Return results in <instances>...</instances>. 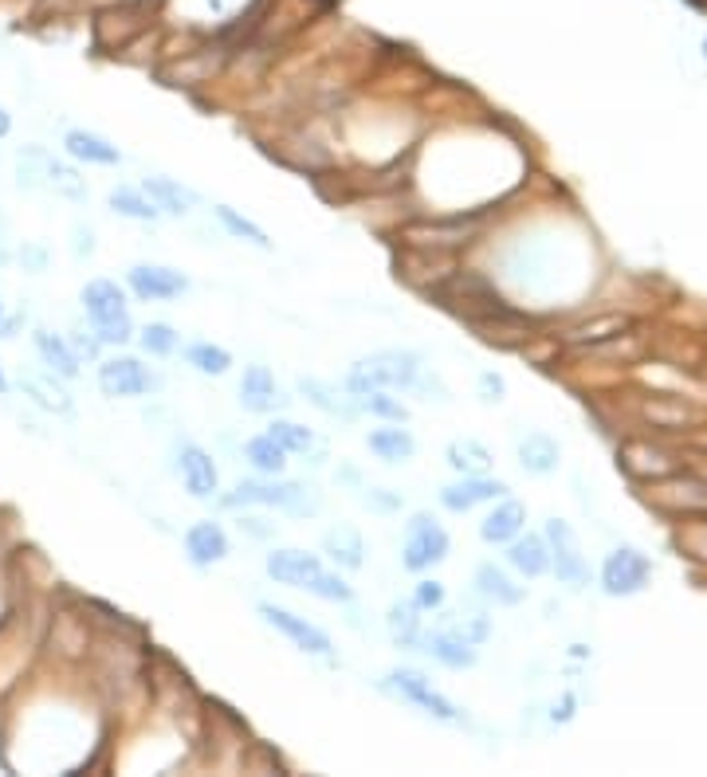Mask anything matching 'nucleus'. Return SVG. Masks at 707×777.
<instances>
[{
	"mask_svg": "<svg viewBox=\"0 0 707 777\" xmlns=\"http://www.w3.org/2000/svg\"><path fill=\"white\" fill-rule=\"evenodd\" d=\"M267 573H272L279 586L307 589V593L323 597V601H350V586L331 573L315 554H303V550H272L267 554Z\"/></svg>",
	"mask_w": 707,
	"mask_h": 777,
	"instance_id": "nucleus-1",
	"label": "nucleus"
},
{
	"mask_svg": "<svg viewBox=\"0 0 707 777\" xmlns=\"http://www.w3.org/2000/svg\"><path fill=\"white\" fill-rule=\"evenodd\" d=\"M416 377H421L416 354H409V350H382V354L354 362L346 389L354 397H362V393H377V389H413Z\"/></svg>",
	"mask_w": 707,
	"mask_h": 777,
	"instance_id": "nucleus-2",
	"label": "nucleus"
},
{
	"mask_svg": "<svg viewBox=\"0 0 707 777\" xmlns=\"http://www.w3.org/2000/svg\"><path fill=\"white\" fill-rule=\"evenodd\" d=\"M84 306H87V318H91L95 334H99V342H126L134 334L126 298L110 279H91V283H87V287H84Z\"/></svg>",
	"mask_w": 707,
	"mask_h": 777,
	"instance_id": "nucleus-3",
	"label": "nucleus"
},
{
	"mask_svg": "<svg viewBox=\"0 0 707 777\" xmlns=\"http://www.w3.org/2000/svg\"><path fill=\"white\" fill-rule=\"evenodd\" d=\"M449 558V534L441 530V522L429 514H413V522L405 527V547H401V565L413 573L433 570L436 562Z\"/></svg>",
	"mask_w": 707,
	"mask_h": 777,
	"instance_id": "nucleus-4",
	"label": "nucleus"
},
{
	"mask_svg": "<svg viewBox=\"0 0 707 777\" xmlns=\"http://www.w3.org/2000/svg\"><path fill=\"white\" fill-rule=\"evenodd\" d=\"M390 687L393 691L405 699V704H413V707H421L424 715H433V719H441V722H464V715H460V707L456 704H449L441 691H436L429 679L421 676V671H409V668H401V671H390Z\"/></svg>",
	"mask_w": 707,
	"mask_h": 777,
	"instance_id": "nucleus-5",
	"label": "nucleus"
},
{
	"mask_svg": "<svg viewBox=\"0 0 707 777\" xmlns=\"http://www.w3.org/2000/svg\"><path fill=\"white\" fill-rule=\"evenodd\" d=\"M228 503H233V506H240V503L287 506V511H295V514L318 511V499L311 495L307 488H300V483H240V488H236V495L228 499Z\"/></svg>",
	"mask_w": 707,
	"mask_h": 777,
	"instance_id": "nucleus-6",
	"label": "nucleus"
},
{
	"mask_svg": "<svg viewBox=\"0 0 707 777\" xmlns=\"http://www.w3.org/2000/svg\"><path fill=\"white\" fill-rule=\"evenodd\" d=\"M259 617L272 624L275 632H283V637L292 640L295 648H303V652L311 656H331V637H326L318 624H311L307 617H295V612L279 609V604H259Z\"/></svg>",
	"mask_w": 707,
	"mask_h": 777,
	"instance_id": "nucleus-7",
	"label": "nucleus"
},
{
	"mask_svg": "<svg viewBox=\"0 0 707 777\" xmlns=\"http://www.w3.org/2000/svg\"><path fill=\"white\" fill-rule=\"evenodd\" d=\"M649 558L641 554V550H617V554H609L606 570H601V586H606V593L613 597H629V593H641L645 586H649Z\"/></svg>",
	"mask_w": 707,
	"mask_h": 777,
	"instance_id": "nucleus-8",
	"label": "nucleus"
},
{
	"mask_svg": "<svg viewBox=\"0 0 707 777\" xmlns=\"http://www.w3.org/2000/svg\"><path fill=\"white\" fill-rule=\"evenodd\" d=\"M547 534H550V542H554L550 565L558 570V581H566V586H586V581H590V570H586V558H582V550H578L575 530L554 519V522H547Z\"/></svg>",
	"mask_w": 707,
	"mask_h": 777,
	"instance_id": "nucleus-9",
	"label": "nucleus"
},
{
	"mask_svg": "<svg viewBox=\"0 0 707 777\" xmlns=\"http://www.w3.org/2000/svg\"><path fill=\"white\" fill-rule=\"evenodd\" d=\"M99 389L107 397H141L146 389H154V377L134 357H110L99 365Z\"/></svg>",
	"mask_w": 707,
	"mask_h": 777,
	"instance_id": "nucleus-10",
	"label": "nucleus"
},
{
	"mask_svg": "<svg viewBox=\"0 0 707 777\" xmlns=\"http://www.w3.org/2000/svg\"><path fill=\"white\" fill-rule=\"evenodd\" d=\"M130 287L138 298L146 303H161V298H177L189 291V279L174 267H161V264H138L130 267Z\"/></svg>",
	"mask_w": 707,
	"mask_h": 777,
	"instance_id": "nucleus-11",
	"label": "nucleus"
},
{
	"mask_svg": "<svg viewBox=\"0 0 707 777\" xmlns=\"http://www.w3.org/2000/svg\"><path fill=\"white\" fill-rule=\"evenodd\" d=\"M177 460H181V480H185V491H189L193 499H208V495H217L220 475H217V463H213V455H208L205 447L185 444Z\"/></svg>",
	"mask_w": 707,
	"mask_h": 777,
	"instance_id": "nucleus-12",
	"label": "nucleus"
},
{
	"mask_svg": "<svg viewBox=\"0 0 707 777\" xmlns=\"http://www.w3.org/2000/svg\"><path fill=\"white\" fill-rule=\"evenodd\" d=\"M185 554L193 565H213L228 558V534L220 530V522H193L185 534Z\"/></svg>",
	"mask_w": 707,
	"mask_h": 777,
	"instance_id": "nucleus-13",
	"label": "nucleus"
},
{
	"mask_svg": "<svg viewBox=\"0 0 707 777\" xmlns=\"http://www.w3.org/2000/svg\"><path fill=\"white\" fill-rule=\"evenodd\" d=\"M503 491H508V488H503L500 480H483V475H464L460 483H449V488L441 491V503L449 506V511L464 514V511H472L475 503L500 499Z\"/></svg>",
	"mask_w": 707,
	"mask_h": 777,
	"instance_id": "nucleus-14",
	"label": "nucleus"
},
{
	"mask_svg": "<svg viewBox=\"0 0 707 777\" xmlns=\"http://www.w3.org/2000/svg\"><path fill=\"white\" fill-rule=\"evenodd\" d=\"M416 645H424V652L433 656V660H441L444 668H472L475 663V648L472 640H464L456 629H441V632H429V637H421Z\"/></svg>",
	"mask_w": 707,
	"mask_h": 777,
	"instance_id": "nucleus-15",
	"label": "nucleus"
},
{
	"mask_svg": "<svg viewBox=\"0 0 707 777\" xmlns=\"http://www.w3.org/2000/svg\"><path fill=\"white\" fill-rule=\"evenodd\" d=\"M240 401H244V409H252V413H272V409L283 405L279 385H275V377H272V370H267V365H248V370H244Z\"/></svg>",
	"mask_w": 707,
	"mask_h": 777,
	"instance_id": "nucleus-16",
	"label": "nucleus"
},
{
	"mask_svg": "<svg viewBox=\"0 0 707 777\" xmlns=\"http://www.w3.org/2000/svg\"><path fill=\"white\" fill-rule=\"evenodd\" d=\"M63 149L76 161H87V166H118V161H122L118 146H110L107 138H99V134H91V130H67Z\"/></svg>",
	"mask_w": 707,
	"mask_h": 777,
	"instance_id": "nucleus-17",
	"label": "nucleus"
},
{
	"mask_svg": "<svg viewBox=\"0 0 707 777\" xmlns=\"http://www.w3.org/2000/svg\"><path fill=\"white\" fill-rule=\"evenodd\" d=\"M523 522H527V511H523V503H515V499H508V503H500L495 511L483 519V527H480V534H483V542H511V538L523 530Z\"/></svg>",
	"mask_w": 707,
	"mask_h": 777,
	"instance_id": "nucleus-18",
	"label": "nucleus"
},
{
	"mask_svg": "<svg viewBox=\"0 0 707 777\" xmlns=\"http://www.w3.org/2000/svg\"><path fill=\"white\" fill-rule=\"evenodd\" d=\"M141 193H146L161 213H174V216L189 213V205L197 200L185 185H177L174 177H146V181H141Z\"/></svg>",
	"mask_w": 707,
	"mask_h": 777,
	"instance_id": "nucleus-19",
	"label": "nucleus"
},
{
	"mask_svg": "<svg viewBox=\"0 0 707 777\" xmlns=\"http://www.w3.org/2000/svg\"><path fill=\"white\" fill-rule=\"evenodd\" d=\"M323 550L331 554V562L346 565V570H359L362 565V554H366V547H362V534L354 527H334L323 534Z\"/></svg>",
	"mask_w": 707,
	"mask_h": 777,
	"instance_id": "nucleus-20",
	"label": "nucleus"
},
{
	"mask_svg": "<svg viewBox=\"0 0 707 777\" xmlns=\"http://www.w3.org/2000/svg\"><path fill=\"white\" fill-rule=\"evenodd\" d=\"M36 350H40L43 365H48L51 373H59V377H76L79 373V354L71 346H67L59 334L51 331H36Z\"/></svg>",
	"mask_w": 707,
	"mask_h": 777,
	"instance_id": "nucleus-21",
	"label": "nucleus"
},
{
	"mask_svg": "<svg viewBox=\"0 0 707 777\" xmlns=\"http://www.w3.org/2000/svg\"><path fill=\"white\" fill-rule=\"evenodd\" d=\"M508 562L515 565L523 578H542V573L550 570V550H547V542H542V538L527 534L508 550Z\"/></svg>",
	"mask_w": 707,
	"mask_h": 777,
	"instance_id": "nucleus-22",
	"label": "nucleus"
},
{
	"mask_svg": "<svg viewBox=\"0 0 707 777\" xmlns=\"http://www.w3.org/2000/svg\"><path fill=\"white\" fill-rule=\"evenodd\" d=\"M519 460H523L527 472L547 475L558 468V444L547 436V432H531V436L519 440Z\"/></svg>",
	"mask_w": 707,
	"mask_h": 777,
	"instance_id": "nucleus-23",
	"label": "nucleus"
},
{
	"mask_svg": "<svg viewBox=\"0 0 707 777\" xmlns=\"http://www.w3.org/2000/svg\"><path fill=\"white\" fill-rule=\"evenodd\" d=\"M366 444H370V452L385 463H405L409 455L416 452V440L409 436L405 429H377V432H370Z\"/></svg>",
	"mask_w": 707,
	"mask_h": 777,
	"instance_id": "nucleus-24",
	"label": "nucleus"
},
{
	"mask_svg": "<svg viewBox=\"0 0 707 777\" xmlns=\"http://www.w3.org/2000/svg\"><path fill=\"white\" fill-rule=\"evenodd\" d=\"M449 463H452V472H460V475H483L491 468V452L480 440H452Z\"/></svg>",
	"mask_w": 707,
	"mask_h": 777,
	"instance_id": "nucleus-25",
	"label": "nucleus"
},
{
	"mask_svg": "<svg viewBox=\"0 0 707 777\" xmlns=\"http://www.w3.org/2000/svg\"><path fill=\"white\" fill-rule=\"evenodd\" d=\"M475 586H480V593L488 597V601H495V604H519V601H523V589H519L503 570H495V565H480V573H475Z\"/></svg>",
	"mask_w": 707,
	"mask_h": 777,
	"instance_id": "nucleus-26",
	"label": "nucleus"
},
{
	"mask_svg": "<svg viewBox=\"0 0 707 777\" xmlns=\"http://www.w3.org/2000/svg\"><path fill=\"white\" fill-rule=\"evenodd\" d=\"M244 455H248V463L256 468V472L264 475H279L283 468H287V452H283L279 444H275L272 436H252L248 444H244Z\"/></svg>",
	"mask_w": 707,
	"mask_h": 777,
	"instance_id": "nucleus-27",
	"label": "nucleus"
},
{
	"mask_svg": "<svg viewBox=\"0 0 707 777\" xmlns=\"http://www.w3.org/2000/svg\"><path fill=\"white\" fill-rule=\"evenodd\" d=\"M185 362L197 373H205V377H220V373H228L233 357H228V350L213 346V342H197V346L185 350Z\"/></svg>",
	"mask_w": 707,
	"mask_h": 777,
	"instance_id": "nucleus-28",
	"label": "nucleus"
},
{
	"mask_svg": "<svg viewBox=\"0 0 707 777\" xmlns=\"http://www.w3.org/2000/svg\"><path fill=\"white\" fill-rule=\"evenodd\" d=\"M110 208H115L118 216H130V220H158L161 216V208L138 189H115L110 193Z\"/></svg>",
	"mask_w": 707,
	"mask_h": 777,
	"instance_id": "nucleus-29",
	"label": "nucleus"
},
{
	"mask_svg": "<svg viewBox=\"0 0 707 777\" xmlns=\"http://www.w3.org/2000/svg\"><path fill=\"white\" fill-rule=\"evenodd\" d=\"M416 604L413 601H401L390 609V632L393 640H401V645H416L421 640V620H416Z\"/></svg>",
	"mask_w": 707,
	"mask_h": 777,
	"instance_id": "nucleus-30",
	"label": "nucleus"
},
{
	"mask_svg": "<svg viewBox=\"0 0 707 777\" xmlns=\"http://www.w3.org/2000/svg\"><path fill=\"white\" fill-rule=\"evenodd\" d=\"M217 216H220V224H225V228L233 232L236 240H248V244H256V248H272V240L264 236V228H256V224H252L248 216L236 213V208L217 205Z\"/></svg>",
	"mask_w": 707,
	"mask_h": 777,
	"instance_id": "nucleus-31",
	"label": "nucleus"
},
{
	"mask_svg": "<svg viewBox=\"0 0 707 777\" xmlns=\"http://www.w3.org/2000/svg\"><path fill=\"white\" fill-rule=\"evenodd\" d=\"M267 436H272L283 452H307V447H315V432L292 421H275L272 429H267Z\"/></svg>",
	"mask_w": 707,
	"mask_h": 777,
	"instance_id": "nucleus-32",
	"label": "nucleus"
},
{
	"mask_svg": "<svg viewBox=\"0 0 707 777\" xmlns=\"http://www.w3.org/2000/svg\"><path fill=\"white\" fill-rule=\"evenodd\" d=\"M300 389H303V393H307L311 405L326 409V413H331V416H354V409L342 405V397H334V389H331V385H323V381L303 377V381H300Z\"/></svg>",
	"mask_w": 707,
	"mask_h": 777,
	"instance_id": "nucleus-33",
	"label": "nucleus"
},
{
	"mask_svg": "<svg viewBox=\"0 0 707 777\" xmlns=\"http://www.w3.org/2000/svg\"><path fill=\"white\" fill-rule=\"evenodd\" d=\"M138 342H141V350L154 357H166L177 350V334H174V326H166V323H150L146 331H141Z\"/></svg>",
	"mask_w": 707,
	"mask_h": 777,
	"instance_id": "nucleus-34",
	"label": "nucleus"
},
{
	"mask_svg": "<svg viewBox=\"0 0 707 777\" xmlns=\"http://www.w3.org/2000/svg\"><path fill=\"white\" fill-rule=\"evenodd\" d=\"M359 405L366 409V413H377V416H390V421H405V405L393 397H385V389H377V393H362Z\"/></svg>",
	"mask_w": 707,
	"mask_h": 777,
	"instance_id": "nucleus-35",
	"label": "nucleus"
},
{
	"mask_svg": "<svg viewBox=\"0 0 707 777\" xmlns=\"http://www.w3.org/2000/svg\"><path fill=\"white\" fill-rule=\"evenodd\" d=\"M413 604L416 609H441L444 604V586H436V581H421L413 593Z\"/></svg>",
	"mask_w": 707,
	"mask_h": 777,
	"instance_id": "nucleus-36",
	"label": "nucleus"
},
{
	"mask_svg": "<svg viewBox=\"0 0 707 777\" xmlns=\"http://www.w3.org/2000/svg\"><path fill=\"white\" fill-rule=\"evenodd\" d=\"M480 385H483V393H491L488 401H500V393H503V381H500V377H491V373H483Z\"/></svg>",
	"mask_w": 707,
	"mask_h": 777,
	"instance_id": "nucleus-37",
	"label": "nucleus"
},
{
	"mask_svg": "<svg viewBox=\"0 0 707 777\" xmlns=\"http://www.w3.org/2000/svg\"><path fill=\"white\" fill-rule=\"evenodd\" d=\"M9 130H12V118H9V110L0 107V138H4V134H9Z\"/></svg>",
	"mask_w": 707,
	"mask_h": 777,
	"instance_id": "nucleus-38",
	"label": "nucleus"
},
{
	"mask_svg": "<svg viewBox=\"0 0 707 777\" xmlns=\"http://www.w3.org/2000/svg\"><path fill=\"white\" fill-rule=\"evenodd\" d=\"M9 331H12V323L4 318V303H0V338H9Z\"/></svg>",
	"mask_w": 707,
	"mask_h": 777,
	"instance_id": "nucleus-39",
	"label": "nucleus"
},
{
	"mask_svg": "<svg viewBox=\"0 0 707 777\" xmlns=\"http://www.w3.org/2000/svg\"><path fill=\"white\" fill-rule=\"evenodd\" d=\"M4 393H9V381H4V373H0V397H4Z\"/></svg>",
	"mask_w": 707,
	"mask_h": 777,
	"instance_id": "nucleus-40",
	"label": "nucleus"
}]
</instances>
